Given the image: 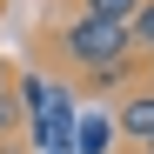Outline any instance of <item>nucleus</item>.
Here are the masks:
<instances>
[{
  "instance_id": "f257e3e1",
  "label": "nucleus",
  "mask_w": 154,
  "mask_h": 154,
  "mask_svg": "<svg viewBox=\"0 0 154 154\" xmlns=\"http://www.w3.org/2000/svg\"><path fill=\"white\" fill-rule=\"evenodd\" d=\"M60 54L81 67V74H94V67H114V60H127L134 47H127V27H107V20H67L60 27Z\"/></svg>"
},
{
  "instance_id": "f03ea898",
  "label": "nucleus",
  "mask_w": 154,
  "mask_h": 154,
  "mask_svg": "<svg viewBox=\"0 0 154 154\" xmlns=\"http://www.w3.org/2000/svg\"><path fill=\"white\" fill-rule=\"evenodd\" d=\"M114 134H127L134 147H147L154 141V87H134L121 100V114H114Z\"/></svg>"
},
{
  "instance_id": "7ed1b4c3",
  "label": "nucleus",
  "mask_w": 154,
  "mask_h": 154,
  "mask_svg": "<svg viewBox=\"0 0 154 154\" xmlns=\"http://www.w3.org/2000/svg\"><path fill=\"white\" fill-rule=\"evenodd\" d=\"M74 154H114V121L107 114H81L74 121Z\"/></svg>"
},
{
  "instance_id": "20e7f679",
  "label": "nucleus",
  "mask_w": 154,
  "mask_h": 154,
  "mask_svg": "<svg viewBox=\"0 0 154 154\" xmlns=\"http://www.w3.org/2000/svg\"><path fill=\"white\" fill-rule=\"evenodd\" d=\"M87 20H107V27H127V20L141 14V0H81Z\"/></svg>"
},
{
  "instance_id": "39448f33",
  "label": "nucleus",
  "mask_w": 154,
  "mask_h": 154,
  "mask_svg": "<svg viewBox=\"0 0 154 154\" xmlns=\"http://www.w3.org/2000/svg\"><path fill=\"white\" fill-rule=\"evenodd\" d=\"M14 127H20V100H14V87H7V94H0V134H14Z\"/></svg>"
},
{
  "instance_id": "423d86ee",
  "label": "nucleus",
  "mask_w": 154,
  "mask_h": 154,
  "mask_svg": "<svg viewBox=\"0 0 154 154\" xmlns=\"http://www.w3.org/2000/svg\"><path fill=\"white\" fill-rule=\"evenodd\" d=\"M87 81H94V87H121V81H127V60H114V67H94Z\"/></svg>"
},
{
  "instance_id": "0eeeda50",
  "label": "nucleus",
  "mask_w": 154,
  "mask_h": 154,
  "mask_svg": "<svg viewBox=\"0 0 154 154\" xmlns=\"http://www.w3.org/2000/svg\"><path fill=\"white\" fill-rule=\"evenodd\" d=\"M0 94H7V67H0Z\"/></svg>"
},
{
  "instance_id": "6e6552de",
  "label": "nucleus",
  "mask_w": 154,
  "mask_h": 154,
  "mask_svg": "<svg viewBox=\"0 0 154 154\" xmlns=\"http://www.w3.org/2000/svg\"><path fill=\"white\" fill-rule=\"evenodd\" d=\"M141 154H154V141H147V147H141Z\"/></svg>"
},
{
  "instance_id": "1a4fd4ad",
  "label": "nucleus",
  "mask_w": 154,
  "mask_h": 154,
  "mask_svg": "<svg viewBox=\"0 0 154 154\" xmlns=\"http://www.w3.org/2000/svg\"><path fill=\"white\" fill-rule=\"evenodd\" d=\"M134 154H141V147H134Z\"/></svg>"
}]
</instances>
